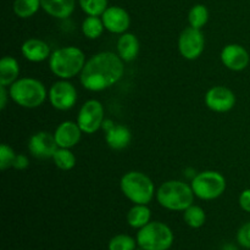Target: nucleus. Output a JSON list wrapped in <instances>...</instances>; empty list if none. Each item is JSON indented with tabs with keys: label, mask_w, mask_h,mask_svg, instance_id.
I'll use <instances>...</instances> for the list:
<instances>
[{
	"label": "nucleus",
	"mask_w": 250,
	"mask_h": 250,
	"mask_svg": "<svg viewBox=\"0 0 250 250\" xmlns=\"http://www.w3.org/2000/svg\"><path fill=\"white\" fill-rule=\"evenodd\" d=\"M159 204L170 211H185L194 203L192 186L183 181L170 180L164 182L156 190Z\"/></svg>",
	"instance_id": "7ed1b4c3"
},
{
	"label": "nucleus",
	"mask_w": 250,
	"mask_h": 250,
	"mask_svg": "<svg viewBox=\"0 0 250 250\" xmlns=\"http://www.w3.org/2000/svg\"><path fill=\"white\" fill-rule=\"evenodd\" d=\"M105 29L112 34H124L131 26V17L121 6H109L102 15Z\"/></svg>",
	"instance_id": "4468645a"
},
{
	"label": "nucleus",
	"mask_w": 250,
	"mask_h": 250,
	"mask_svg": "<svg viewBox=\"0 0 250 250\" xmlns=\"http://www.w3.org/2000/svg\"><path fill=\"white\" fill-rule=\"evenodd\" d=\"M205 50V37L202 29L187 27L178 37V51L186 60H197Z\"/></svg>",
	"instance_id": "1a4fd4ad"
},
{
	"label": "nucleus",
	"mask_w": 250,
	"mask_h": 250,
	"mask_svg": "<svg viewBox=\"0 0 250 250\" xmlns=\"http://www.w3.org/2000/svg\"><path fill=\"white\" fill-rule=\"evenodd\" d=\"M131 141V131L124 125L115 124L109 131L105 132V142L114 150H124L129 146Z\"/></svg>",
	"instance_id": "a211bd4d"
},
{
	"label": "nucleus",
	"mask_w": 250,
	"mask_h": 250,
	"mask_svg": "<svg viewBox=\"0 0 250 250\" xmlns=\"http://www.w3.org/2000/svg\"><path fill=\"white\" fill-rule=\"evenodd\" d=\"M222 250H238V249H237L233 244H227V246L224 247V249Z\"/></svg>",
	"instance_id": "f704fd0d"
},
{
	"label": "nucleus",
	"mask_w": 250,
	"mask_h": 250,
	"mask_svg": "<svg viewBox=\"0 0 250 250\" xmlns=\"http://www.w3.org/2000/svg\"><path fill=\"white\" fill-rule=\"evenodd\" d=\"M138 244L137 239L128 234H117L112 237L109 242L107 249L109 250H136Z\"/></svg>",
	"instance_id": "cd10ccee"
},
{
	"label": "nucleus",
	"mask_w": 250,
	"mask_h": 250,
	"mask_svg": "<svg viewBox=\"0 0 250 250\" xmlns=\"http://www.w3.org/2000/svg\"><path fill=\"white\" fill-rule=\"evenodd\" d=\"M114 121H111V120H104V122H103V126H102V128L104 129V132H106V131H109L110 128H111L112 126H114Z\"/></svg>",
	"instance_id": "72a5a7b5"
},
{
	"label": "nucleus",
	"mask_w": 250,
	"mask_h": 250,
	"mask_svg": "<svg viewBox=\"0 0 250 250\" xmlns=\"http://www.w3.org/2000/svg\"><path fill=\"white\" fill-rule=\"evenodd\" d=\"M20 65L19 61L12 56H4L0 60V85L10 87L19 80Z\"/></svg>",
	"instance_id": "aec40b11"
},
{
	"label": "nucleus",
	"mask_w": 250,
	"mask_h": 250,
	"mask_svg": "<svg viewBox=\"0 0 250 250\" xmlns=\"http://www.w3.org/2000/svg\"><path fill=\"white\" fill-rule=\"evenodd\" d=\"M21 53L23 58L31 62H42L49 60L51 55L49 44L38 38H29L24 41L21 46Z\"/></svg>",
	"instance_id": "dca6fc26"
},
{
	"label": "nucleus",
	"mask_w": 250,
	"mask_h": 250,
	"mask_svg": "<svg viewBox=\"0 0 250 250\" xmlns=\"http://www.w3.org/2000/svg\"><path fill=\"white\" fill-rule=\"evenodd\" d=\"M237 242L241 247L250 249V222L242 225L237 232Z\"/></svg>",
	"instance_id": "c756f323"
},
{
	"label": "nucleus",
	"mask_w": 250,
	"mask_h": 250,
	"mask_svg": "<svg viewBox=\"0 0 250 250\" xmlns=\"http://www.w3.org/2000/svg\"><path fill=\"white\" fill-rule=\"evenodd\" d=\"M204 102L211 111L224 114L233 109L237 99L234 93L229 88L225 85H215L208 90L204 97Z\"/></svg>",
	"instance_id": "9b49d317"
},
{
	"label": "nucleus",
	"mask_w": 250,
	"mask_h": 250,
	"mask_svg": "<svg viewBox=\"0 0 250 250\" xmlns=\"http://www.w3.org/2000/svg\"><path fill=\"white\" fill-rule=\"evenodd\" d=\"M10 99L24 109H36L48 98V90L43 82L33 77H20L9 87Z\"/></svg>",
	"instance_id": "20e7f679"
},
{
	"label": "nucleus",
	"mask_w": 250,
	"mask_h": 250,
	"mask_svg": "<svg viewBox=\"0 0 250 250\" xmlns=\"http://www.w3.org/2000/svg\"><path fill=\"white\" fill-rule=\"evenodd\" d=\"M137 244L142 250H168L173 244V232L166 224L150 221L137 233Z\"/></svg>",
	"instance_id": "423d86ee"
},
{
	"label": "nucleus",
	"mask_w": 250,
	"mask_h": 250,
	"mask_svg": "<svg viewBox=\"0 0 250 250\" xmlns=\"http://www.w3.org/2000/svg\"><path fill=\"white\" fill-rule=\"evenodd\" d=\"M125 73V61L117 53L100 51L90 56L80 75L81 84L89 92H103L116 84Z\"/></svg>",
	"instance_id": "f257e3e1"
},
{
	"label": "nucleus",
	"mask_w": 250,
	"mask_h": 250,
	"mask_svg": "<svg viewBox=\"0 0 250 250\" xmlns=\"http://www.w3.org/2000/svg\"><path fill=\"white\" fill-rule=\"evenodd\" d=\"M82 133V129L80 128L77 122L63 121L56 127L54 137L59 148L72 149L80 143Z\"/></svg>",
	"instance_id": "2eb2a0df"
},
{
	"label": "nucleus",
	"mask_w": 250,
	"mask_h": 250,
	"mask_svg": "<svg viewBox=\"0 0 250 250\" xmlns=\"http://www.w3.org/2000/svg\"><path fill=\"white\" fill-rule=\"evenodd\" d=\"M209 21V10L205 5L195 4L188 12V22L193 28L202 29Z\"/></svg>",
	"instance_id": "393cba45"
},
{
	"label": "nucleus",
	"mask_w": 250,
	"mask_h": 250,
	"mask_svg": "<svg viewBox=\"0 0 250 250\" xmlns=\"http://www.w3.org/2000/svg\"><path fill=\"white\" fill-rule=\"evenodd\" d=\"M116 48L120 58L125 62H131V61L136 60L137 56H138L141 45H139V41L136 34L126 32L119 37Z\"/></svg>",
	"instance_id": "f3484780"
},
{
	"label": "nucleus",
	"mask_w": 250,
	"mask_h": 250,
	"mask_svg": "<svg viewBox=\"0 0 250 250\" xmlns=\"http://www.w3.org/2000/svg\"><path fill=\"white\" fill-rule=\"evenodd\" d=\"M7 87H4V85H0V109L4 110L6 107L7 99L10 98L9 90L6 89Z\"/></svg>",
	"instance_id": "473e14b6"
},
{
	"label": "nucleus",
	"mask_w": 250,
	"mask_h": 250,
	"mask_svg": "<svg viewBox=\"0 0 250 250\" xmlns=\"http://www.w3.org/2000/svg\"><path fill=\"white\" fill-rule=\"evenodd\" d=\"M48 98L54 109L59 111H67L76 105L78 94L76 87L68 82V80H60L51 85Z\"/></svg>",
	"instance_id": "9d476101"
},
{
	"label": "nucleus",
	"mask_w": 250,
	"mask_h": 250,
	"mask_svg": "<svg viewBox=\"0 0 250 250\" xmlns=\"http://www.w3.org/2000/svg\"><path fill=\"white\" fill-rule=\"evenodd\" d=\"M78 4L87 16H102L109 7V0H78Z\"/></svg>",
	"instance_id": "bb28decb"
},
{
	"label": "nucleus",
	"mask_w": 250,
	"mask_h": 250,
	"mask_svg": "<svg viewBox=\"0 0 250 250\" xmlns=\"http://www.w3.org/2000/svg\"><path fill=\"white\" fill-rule=\"evenodd\" d=\"M190 186L197 198L202 200H215L224 194L227 183L222 173L207 170L194 175Z\"/></svg>",
	"instance_id": "0eeeda50"
},
{
	"label": "nucleus",
	"mask_w": 250,
	"mask_h": 250,
	"mask_svg": "<svg viewBox=\"0 0 250 250\" xmlns=\"http://www.w3.org/2000/svg\"><path fill=\"white\" fill-rule=\"evenodd\" d=\"M105 31L102 16H87L82 22V33L88 39H98Z\"/></svg>",
	"instance_id": "4be33fe9"
},
{
	"label": "nucleus",
	"mask_w": 250,
	"mask_h": 250,
	"mask_svg": "<svg viewBox=\"0 0 250 250\" xmlns=\"http://www.w3.org/2000/svg\"><path fill=\"white\" fill-rule=\"evenodd\" d=\"M87 59L84 53L75 45L59 48L49 58V68L51 73L60 80H71L81 75Z\"/></svg>",
	"instance_id": "f03ea898"
},
{
	"label": "nucleus",
	"mask_w": 250,
	"mask_h": 250,
	"mask_svg": "<svg viewBox=\"0 0 250 250\" xmlns=\"http://www.w3.org/2000/svg\"><path fill=\"white\" fill-rule=\"evenodd\" d=\"M151 211L148 208V205L144 204H134L131 209L127 212V224L132 227V229H141L146 225L150 222Z\"/></svg>",
	"instance_id": "412c9836"
},
{
	"label": "nucleus",
	"mask_w": 250,
	"mask_h": 250,
	"mask_svg": "<svg viewBox=\"0 0 250 250\" xmlns=\"http://www.w3.org/2000/svg\"><path fill=\"white\" fill-rule=\"evenodd\" d=\"M28 166H29V160L26 155H23V154H19V155H16V158H15L14 160V164H12V167H14L15 170H24V168H27Z\"/></svg>",
	"instance_id": "2f4dec72"
},
{
	"label": "nucleus",
	"mask_w": 250,
	"mask_h": 250,
	"mask_svg": "<svg viewBox=\"0 0 250 250\" xmlns=\"http://www.w3.org/2000/svg\"><path fill=\"white\" fill-rule=\"evenodd\" d=\"M125 197L133 204L148 205L156 195L155 186L149 176L141 171H128L120 181Z\"/></svg>",
	"instance_id": "39448f33"
},
{
	"label": "nucleus",
	"mask_w": 250,
	"mask_h": 250,
	"mask_svg": "<svg viewBox=\"0 0 250 250\" xmlns=\"http://www.w3.org/2000/svg\"><path fill=\"white\" fill-rule=\"evenodd\" d=\"M239 207L242 208V210H244L246 212H250V188L248 189H244L243 192L239 195Z\"/></svg>",
	"instance_id": "7c9ffc66"
},
{
	"label": "nucleus",
	"mask_w": 250,
	"mask_h": 250,
	"mask_svg": "<svg viewBox=\"0 0 250 250\" xmlns=\"http://www.w3.org/2000/svg\"><path fill=\"white\" fill-rule=\"evenodd\" d=\"M42 9L51 17L59 20L68 19L73 14L76 0H41Z\"/></svg>",
	"instance_id": "6ab92c4d"
},
{
	"label": "nucleus",
	"mask_w": 250,
	"mask_h": 250,
	"mask_svg": "<svg viewBox=\"0 0 250 250\" xmlns=\"http://www.w3.org/2000/svg\"><path fill=\"white\" fill-rule=\"evenodd\" d=\"M183 220L190 229H200L207 221V214L202 207L192 204L183 211Z\"/></svg>",
	"instance_id": "5701e85b"
},
{
	"label": "nucleus",
	"mask_w": 250,
	"mask_h": 250,
	"mask_svg": "<svg viewBox=\"0 0 250 250\" xmlns=\"http://www.w3.org/2000/svg\"><path fill=\"white\" fill-rule=\"evenodd\" d=\"M53 161L58 168L62 171H70L76 166V156L71 149L59 148L53 156Z\"/></svg>",
	"instance_id": "a878e982"
},
{
	"label": "nucleus",
	"mask_w": 250,
	"mask_h": 250,
	"mask_svg": "<svg viewBox=\"0 0 250 250\" xmlns=\"http://www.w3.org/2000/svg\"><path fill=\"white\" fill-rule=\"evenodd\" d=\"M59 146L55 141L54 133L46 131H39L34 133L28 141V150L32 156L37 159H53L54 154Z\"/></svg>",
	"instance_id": "f8f14e48"
},
{
	"label": "nucleus",
	"mask_w": 250,
	"mask_h": 250,
	"mask_svg": "<svg viewBox=\"0 0 250 250\" xmlns=\"http://www.w3.org/2000/svg\"><path fill=\"white\" fill-rule=\"evenodd\" d=\"M222 65L229 70L239 72L248 67L250 62V55L246 48L241 44H227L220 54Z\"/></svg>",
	"instance_id": "ddd939ff"
},
{
	"label": "nucleus",
	"mask_w": 250,
	"mask_h": 250,
	"mask_svg": "<svg viewBox=\"0 0 250 250\" xmlns=\"http://www.w3.org/2000/svg\"><path fill=\"white\" fill-rule=\"evenodd\" d=\"M104 106L97 99L87 100L81 106L77 115V124L83 133L93 134L99 131L104 122Z\"/></svg>",
	"instance_id": "6e6552de"
},
{
	"label": "nucleus",
	"mask_w": 250,
	"mask_h": 250,
	"mask_svg": "<svg viewBox=\"0 0 250 250\" xmlns=\"http://www.w3.org/2000/svg\"><path fill=\"white\" fill-rule=\"evenodd\" d=\"M15 158H16V154H15L14 149L7 144L2 143L0 146V170L5 171L12 167Z\"/></svg>",
	"instance_id": "c85d7f7f"
},
{
	"label": "nucleus",
	"mask_w": 250,
	"mask_h": 250,
	"mask_svg": "<svg viewBox=\"0 0 250 250\" xmlns=\"http://www.w3.org/2000/svg\"><path fill=\"white\" fill-rule=\"evenodd\" d=\"M41 7V0H15L14 1V12L20 19H29L34 16Z\"/></svg>",
	"instance_id": "b1692460"
}]
</instances>
